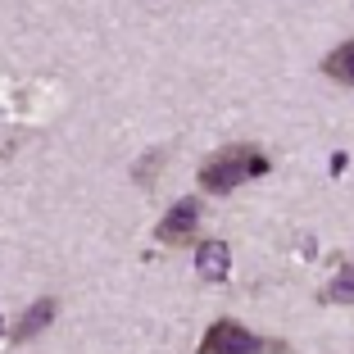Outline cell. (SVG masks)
I'll list each match as a JSON object with an SVG mask.
<instances>
[{"label": "cell", "instance_id": "obj_2", "mask_svg": "<svg viewBox=\"0 0 354 354\" xmlns=\"http://www.w3.org/2000/svg\"><path fill=\"white\" fill-rule=\"evenodd\" d=\"M268 350H281V345L254 336L250 327L236 323V318H218V323L205 332V341H200V354H268Z\"/></svg>", "mask_w": 354, "mask_h": 354}, {"label": "cell", "instance_id": "obj_4", "mask_svg": "<svg viewBox=\"0 0 354 354\" xmlns=\"http://www.w3.org/2000/svg\"><path fill=\"white\" fill-rule=\"evenodd\" d=\"M227 268H232V254H227L223 241H205V245L196 250V272L205 281H223V277H227Z\"/></svg>", "mask_w": 354, "mask_h": 354}, {"label": "cell", "instance_id": "obj_5", "mask_svg": "<svg viewBox=\"0 0 354 354\" xmlns=\"http://www.w3.org/2000/svg\"><path fill=\"white\" fill-rule=\"evenodd\" d=\"M55 309H59L55 300H37V304H32V309L19 318V327H14V341H32V336H41L46 327L55 323Z\"/></svg>", "mask_w": 354, "mask_h": 354}, {"label": "cell", "instance_id": "obj_3", "mask_svg": "<svg viewBox=\"0 0 354 354\" xmlns=\"http://www.w3.org/2000/svg\"><path fill=\"white\" fill-rule=\"evenodd\" d=\"M196 232H200V205H196V200H177L164 218H159L155 241H159V245H191Z\"/></svg>", "mask_w": 354, "mask_h": 354}, {"label": "cell", "instance_id": "obj_1", "mask_svg": "<svg viewBox=\"0 0 354 354\" xmlns=\"http://www.w3.org/2000/svg\"><path fill=\"white\" fill-rule=\"evenodd\" d=\"M268 173V155L254 146H227L218 150V155H209L205 164H200V187L209 191V196H227V191H236L241 182H250V177H263Z\"/></svg>", "mask_w": 354, "mask_h": 354}, {"label": "cell", "instance_id": "obj_6", "mask_svg": "<svg viewBox=\"0 0 354 354\" xmlns=\"http://www.w3.org/2000/svg\"><path fill=\"white\" fill-rule=\"evenodd\" d=\"M350 59H354V46L350 41H341V46H336V50L332 55H327V64H323V68H327V77H336V82H345V86H350Z\"/></svg>", "mask_w": 354, "mask_h": 354}, {"label": "cell", "instance_id": "obj_7", "mask_svg": "<svg viewBox=\"0 0 354 354\" xmlns=\"http://www.w3.org/2000/svg\"><path fill=\"white\" fill-rule=\"evenodd\" d=\"M0 336H5V323H0Z\"/></svg>", "mask_w": 354, "mask_h": 354}]
</instances>
